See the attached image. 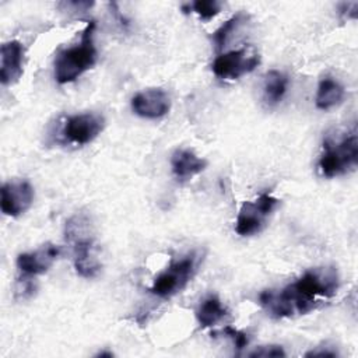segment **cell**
I'll use <instances>...</instances> for the list:
<instances>
[{
	"instance_id": "cell-1",
	"label": "cell",
	"mask_w": 358,
	"mask_h": 358,
	"mask_svg": "<svg viewBox=\"0 0 358 358\" xmlns=\"http://www.w3.org/2000/svg\"><path fill=\"white\" fill-rule=\"evenodd\" d=\"M338 274L334 267H316L305 271L296 281L280 291L266 289L259 295L262 308L271 317H291L316 309L323 299L338 289Z\"/></svg>"
},
{
	"instance_id": "cell-2",
	"label": "cell",
	"mask_w": 358,
	"mask_h": 358,
	"mask_svg": "<svg viewBox=\"0 0 358 358\" xmlns=\"http://www.w3.org/2000/svg\"><path fill=\"white\" fill-rule=\"evenodd\" d=\"M64 239L73 252V264L78 275L95 277L101 270L92 220L85 213L71 215L64 225Z\"/></svg>"
},
{
	"instance_id": "cell-3",
	"label": "cell",
	"mask_w": 358,
	"mask_h": 358,
	"mask_svg": "<svg viewBox=\"0 0 358 358\" xmlns=\"http://www.w3.org/2000/svg\"><path fill=\"white\" fill-rule=\"evenodd\" d=\"M322 148L317 161L322 176L336 178L354 171L358 164V131L355 124L351 129H336L327 133Z\"/></svg>"
},
{
	"instance_id": "cell-4",
	"label": "cell",
	"mask_w": 358,
	"mask_h": 358,
	"mask_svg": "<svg viewBox=\"0 0 358 358\" xmlns=\"http://www.w3.org/2000/svg\"><path fill=\"white\" fill-rule=\"evenodd\" d=\"M95 22L90 21L81 34L80 43L62 49L55 57V80L59 84L76 81L83 73L96 63V48L94 45Z\"/></svg>"
},
{
	"instance_id": "cell-5",
	"label": "cell",
	"mask_w": 358,
	"mask_h": 358,
	"mask_svg": "<svg viewBox=\"0 0 358 358\" xmlns=\"http://www.w3.org/2000/svg\"><path fill=\"white\" fill-rule=\"evenodd\" d=\"M199 266V256L190 253L179 260H173L152 281L150 292L159 298H171L180 292L193 278Z\"/></svg>"
},
{
	"instance_id": "cell-6",
	"label": "cell",
	"mask_w": 358,
	"mask_h": 358,
	"mask_svg": "<svg viewBox=\"0 0 358 358\" xmlns=\"http://www.w3.org/2000/svg\"><path fill=\"white\" fill-rule=\"evenodd\" d=\"M280 200L271 193L264 192L255 200L245 201L238 213L235 231L241 236H250L260 232L270 214L277 208Z\"/></svg>"
},
{
	"instance_id": "cell-7",
	"label": "cell",
	"mask_w": 358,
	"mask_h": 358,
	"mask_svg": "<svg viewBox=\"0 0 358 358\" xmlns=\"http://www.w3.org/2000/svg\"><path fill=\"white\" fill-rule=\"evenodd\" d=\"M259 63V52L249 45L217 56L211 64V70L218 78L238 80L242 76L253 71Z\"/></svg>"
},
{
	"instance_id": "cell-8",
	"label": "cell",
	"mask_w": 358,
	"mask_h": 358,
	"mask_svg": "<svg viewBox=\"0 0 358 358\" xmlns=\"http://www.w3.org/2000/svg\"><path fill=\"white\" fill-rule=\"evenodd\" d=\"M105 117L98 112H84L70 115L64 119L62 137L64 143L85 145L95 140L105 129Z\"/></svg>"
},
{
	"instance_id": "cell-9",
	"label": "cell",
	"mask_w": 358,
	"mask_h": 358,
	"mask_svg": "<svg viewBox=\"0 0 358 358\" xmlns=\"http://www.w3.org/2000/svg\"><path fill=\"white\" fill-rule=\"evenodd\" d=\"M0 208L8 217L24 214L34 201V187L28 180H11L1 186Z\"/></svg>"
},
{
	"instance_id": "cell-10",
	"label": "cell",
	"mask_w": 358,
	"mask_h": 358,
	"mask_svg": "<svg viewBox=\"0 0 358 358\" xmlns=\"http://www.w3.org/2000/svg\"><path fill=\"white\" fill-rule=\"evenodd\" d=\"M60 255V248L53 243H45L35 250L20 253L17 257V268L24 277L45 274Z\"/></svg>"
},
{
	"instance_id": "cell-11",
	"label": "cell",
	"mask_w": 358,
	"mask_h": 358,
	"mask_svg": "<svg viewBox=\"0 0 358 358\" xmlns=\"http://www.w3.org/2000/svg\"><path fill=\"white\" fill-rule=\"evenodd\" d=\"M131 110L144 119H158L171 109V98L162 88H150L136 94L130 102Z\"/></svg>"
},
{
	"instance_id": "cell-12",
	"label": "cell",
	"mask_w": 358,
	"mask_h": 358,
	"mask_svg": "<svg viewBox=\"0 0 358 358\" xmlns=\"http://www.w3.org/2000/svg\"><path fill=\"white\" fill-rule=\"evenodd\" d=\"M25 49L18 41H8L1 45L0 50V81L3 85H10L18 81L22 76Z\"/></svg>"
},
{
	"instance_id": "cell-13",
	"label": "cell",
	"mask_w": 358,
	"mask_h": 358,
	"mask_svg": "<svg viewBox=\"0 0 358 358\" xmlns=\"http://www.w3.org/2000/svg\"><path fill=\"white\" fill-rule=\"evenodd\" d=\"M171 166L179 180H186L203 172L207 168V161L189 148H179L171 157Z\"/></svg>"
},
{
	"instance_id": "cell-14",
	"label": "cell",
	"mask_w": 358,
	"mask_h": 358,
	"mask_svg": "<svg viewBox=\"0 0 358 358\" xmlns=\"http://www.w3.org/2000/svg\"><path fill=\"white\" fill-rule=\"evenodd\" d=\"M344 95H345L344 87L333 77L326 76L319 81L315 103L319 109L329 110L340 105L344 99Z\"/></svg>"
},
{
	"instance_id": "cell-15",
	"label": "cell",
	"mask_w": 358,
	"mask_h": 358,
	"mask_svg": "<svg viewBox=\"0 0 358 358\" xmlns=\"http://www.w3.org/2000/svg\"><path fill=\"white\" fill-rule=\"evenodd\" d=\"M288 88V77L278 71L270 70L263 80V101L268 108L280 103Z\"/></svg>"
},
{
	"instance_id": "cell-16",
	"label": "cell",
	"mask_w": 358,
	"mask_h": 358,
	"mask_svg": "<svg viewBox=\"0 0 358 358\" xmlns=\"http://www.w3.org/2000/svg\"><path fill=\"white\" fill-rule=\"evenodd\" d=\"M227 313L228 310L220 298L210 295L199 305L196 310V319L201 327H213L220 323L227 316Z\"/></svg>"
},
{
	"instance_id": "cell-17",
	"label": "cell",
	"mask_w": 358,
	"mask_h": 358,
	"mask_svg": "<svg viewBox=\"0 0 358 358\" xmlns=\"http://www.w3.org/2000/svg\"><path fill=\"white\" fill-rule=\"evenodd\" d=\"M248 20V15L245 13H238L235 15H232L229 20H227L214 34H213V42L215 45L217 50L224 49V46L227 45L228 39L231 38V35Z\"/></svg>"
},
{
	"instance_id": "cell-18",
	"label": "cell",
	"mask_w": 358,
	"mask_h": 358,
	"mask_svg": "<svg viewBox=\"0 0 358 358\" xmlns=\"http://www.w3.org/2000/svg\"><path fill=\"white\" fill-rule=\"evenodd\" d=\"M222 8V3L217 0H196L193 3H189L182 7V10L186 13V10L194 11L201 20L208 21L213 17H215Z\"/></svg>"
},
{
	"instance_id": "cell-19",
	"label": "cell",
	"mask_w": 358,
	"mask_h": 358,
	"mask_svg": "<svg viewBox=\"0 0 358 358\" xmlns=\"http://www.w3.org/2000/svg\"><path fill=\"white\" fill-rule=\"evenodd\" d=\"M285 351L281 345H260L257 348H255L253 351H250L248 354V357L250 358H280V357H285Z\"/></svg>"
},
{
	"instance_id": "cell-20",
	"label": "cell",
	"mask_w": 358,
	"mask_h": 358,
	"mask_svg": "<svg viewBox=\"0 0 358 358\" xmlns=\"http://www.w3.org/2000/svg\"><path fill=\"white\" fill-rule=\"evenodd\" d=\"M222 334L227 336V337H229V338L232 340V343H234V345H235V348H236L238 351L243 350V348L248 347V344H249V336H248L245 331L238 330V329H235V327H231V326L224 327V329H222Z\"/></svg>"
},
{
	"instance_id": "cell-21",
	"label": "cell",
	"mask_w": 358,
	"mask_h": 358,
	"mask_svg": "<svg viewBox=\"0 0 358 358\" xmlns=\"http://www.w3.org/2000/svg\"><path fill=\"white\" fill-rule=\"evenodd\" d=\"M340 14L347 15V18H355L357 17V10H358V3L357 1H348V3H341L338 6Z\"/></svg>"
},
{
	"instance_id": "cell-22",
	"label": "cell",
	"mask_w": 358,
	"mask_h": 358,
	"mask_svg": "<svg viewBox=\"0 0 358 358\" xmlns=\"http://www.w3.org/2000/svg\"><path fill=\"white\" fill-rule=\"evenodd\" d=\"M338 352L336 350H330V347H324V350H320V347L310 350L305 352V357H337Z\"/></svg>"
},
{
	"instance_id": "cell-23",
	"label": "cell",
	"mask_w": 358,
	"mask_h": 358,
	"mask_svg": "<svg viewBox=\"0 0 358 358\" xmlns=\"http://www.w3.org/2000/svg\"><path fill=\"white\" fill-rule=\"evenodd\" d=\"M95 357H113V354H112V352H108V351H101V352H98Z\"/></svg>"
}]
</instances>
